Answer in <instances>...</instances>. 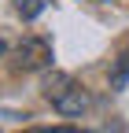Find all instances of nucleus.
I'll return each mask as SVG.
<instances>
[{
  "label": "nucleus",
  "instance_id": "nucleus-1",
  "mask_svg": "<svg viewBox=\"0 0 129 133\" xmlns=\"http://www.w3.org/2000/svg\"><path fill=\"white\" fill-rule=\"evenodd\" d=\"M41 92H44V100L63 115V118H77V115L89 111V92H85V85H77L67 70H52V74H44Z\"/></svg>",
  "mask_w": 129,
  "mask_h": 133
},
{
  "label": "nucleus",
  "instance_id": "nucleus-2",
  "mask_svg": "<svg viewBox=\"0 0 129 133\" xmlns=\"http://www.w3.org/2000/svg\"><path fill=\"white\" fill-rule=\"evenodd\" d=\"M48 63H52V41H44V37H26L15 48V66L19 70H41Z\"/></svg>",
  "mask_w": 129,
  "mask_h": 133
},
{
  "label": "nucleus",
  "instance_id": "nucleus-3",
  "mask_svg": "<svg viewBox=\"0 0 129 133\" xmlns=\"http://www.w3.org/2000/svg\"><path fill=\"white\" fill-rule=\"evenodd\" d=\"M15 8H19V15H22L26 22H33L37 15L48 8V0H15Z\"/></svg>",
  "mask_w": 129,
  "mask_h": 133
},
{
  "label": "nucleus",
  "instance_id": "nucleus-4",
  "mask_svg": "<svg viewBox=\"0 0 129 133\" xmlns=\"http://www.w3.org/2000/svg\"><path fill=\"white\" fill-rule=\"evenodd\" d=\"M125 81H129V56L118 59V70L111 74V89H125Z\"/></svg>",
  "mask_w": 129,
  "mask_h": 133
},
{
  "label": "nucleus",
  "instance_id": "nucleus-5",
  "mask_svg": "<svg viewBox=\"0 0 129 133\" xmlns=\"http://www.w3.org/2000/svg\"><path fill=\"white\" fill-rule=\"evenodd\" d=\"M22 133H85L77 126H33V129H22Z\"/></svg>",
  "mask_w": 129,
  "mask_h": 133
},
{
  "label": "nucleus",
  "instance_id": "nucleus-6",
  "mask_svg": "<svg viewBox=\"0 0 129 133\" xmlns=\"http://www.w3.org/2000/svg\"><path fill=\"white\" fill-rule=\"evenodd\" d=\"M0 52H4V44H0Z\"/></svg>",
  "mask_w": 129,
  "mask_h": 133
}]
</instances>
